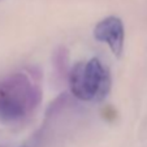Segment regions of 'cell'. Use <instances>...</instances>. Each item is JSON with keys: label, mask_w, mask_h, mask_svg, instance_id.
Wrapping results in <instances>:
<instances>
[{"label": "cell", "mask_w": 147, "mask_h": 147, "mask_svg": "<svg viewBox=\"0 0 147 147\" xmlns=\"http://www.w3.org/2000/svg\"><path fill=\"white\" fill-rule=\"evenodd\" d=\"M36 83L24 73H14L0 82V120L16 122L28 116L40 103Z\"/></svg>", "instance_id": "cell-1"}, {"label": "cell", "mask_w": 147, "mask_h": 147, "mask_svg": "<svg viewBox=\"0 0 147 147\" xmlns=\"http://www.w3.org/2000/svg\"><path fill=\"white\" fill-rule=\"evenodd\" d=\"M69 87L82 102H100L111 90V74L98 57L80 61L69 72Z\"/></svg>", "instance_id": "cell-2"}, {"label": "cell", "mask_w": 147, "mask_h": 147, "mask_svg": "<svg viewBox=\"0 0 147 147\" xmlns=\"http://www.w3.org/2000/svg\"><path fill=\"white\" fill-rule=\"evenodd\" d=\"M94 36L96 40L107 43L112 53L119 57L124 50L125 29L121 18L116 16H109L103 18L94 29Z\"/></svg>", "instance_id": "cell-3"}]
</instances>
